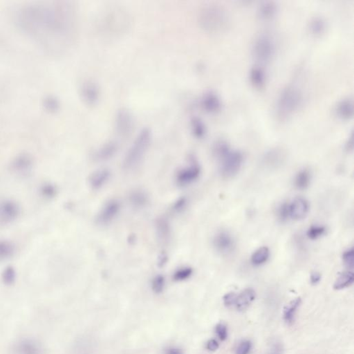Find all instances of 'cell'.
<instances>
[{"mask_svg": "<svg viewBox=\"0 0 354 354\" xmlns=\"http://www.w3.org/2000/svg\"><path fill=\"white\" fill-rule=\"evenodd\" d=\"M201 106L208 113H216L221 109V102L218 95L212 91H208L203 95Z\"/></svg>", "mask_w": 354, "mask_h": 354, "instance_id": "18", "label": "cell"}, {"mask_svg": "<svg viewBox=\"0 0 354 354\" xmlns=\"http://www.w3.org/2000/svg\"><path fill=\"white\" fill-rule=\"evenodd\" d=\"M252 350V342L249 340H243L237 345L235 349V354H250Z\"/></svg>", "mask_w": 354, "mask_h": 354, "instance_id": "37", "label": "cell"}, {"mask_svg": "<svg viewBox=\"0 0 354 354\" xmlns=\"http://www.w3.org/2000/svg\"><path fill=\"white\" fill-rule=\"evenodd\" d=\"M15 253V246L13 242L0 240V262L10 259Z\"/></svg>", "mask_w": 354, "mask_h": 354, "instance_id": "26", "label": "cell"}, {"mask_svg": "<svg viewBox=\"0 0 354 354\" xmlns=\"http://www.w3.org/2000/svg\"><path fill=\"white\" fill-rule=\"evenodd\" d=\"M165 286H166V279L164 276L157 275L152 279V288L155 293L158 294L162 293L164 291Z\"/></svg>", "mask_w": 354, "mask_h": 354, "instance_id": "36", "label": "cell"}, {"mask_svg": "<svg viewBox=\"0 0 354 354\" xmlns=\"http://www.w3.org/2000/svg\"><path fill=\"white\" fill-rule=\"evenodd\" d=\"M130 201L131 204L135 208H143L148 203V197L143 191L136 190L131 193Z\"/></svg>", "mask_w": 354, "mask_h": 354, "instance_id": "29", "label": "cell"}, {"mask_svg": "<svg viewBox=\"0 0 354 354\" xmlns=\"http://www.w3.org/2000/svg\"><path fill=\"white\" fill-rule=\"evenodd\" d=\"M336 112L337 116L343 120H350L353 117V99L349 97L341 100L336 106Z\"/></svg>", "mask_w": 354, "mask_h": 354, "instance_id": "20", "label": "cell"}, {"mask_svg": "<svg viewBox=\"0 0 354 354\" xmlns=\"http://www.w3.org/2000/svg\"><path fill=\"white\" fill-rule=\"evenodd\" d=\"M256 291L253 288H246L240 293L237 294L235 307L239 311H246L256 300Z\"/></svg>", "mask_w": 354, "mask_h": 354, "instance_id": "15", "label": "cell"}, {"mask_svg": "<svg viewBox=\"0 0 354 354\" xmlns=\"http://www.w3.org/2000/svg\"><path fill=\"white\" fill-rule=\"evenodd\" d=\"M326 233V228L323 226L313 225L308 229L307 235L310 240H315L323 236Z\"/></svg>", "mask_w": 354, "mask_h": 354, "instance_id": "35", "label": "cell"}, {"mask_svg": "<svg viewBox=\"0 0 354 354\" xmlns=\"http://www.w3.org/2000/svg\"><path fill=\"white\" fill-rule=\"evenodd\" d=\"M277 12V6L275 2L272 1H265L262 3L258 8V13L260 19L268 20L275 17Z\"/></svg>", "mask_w": 354, "mask_h": 354, "instance_id": "22", "label": "cell"}, {"mask_svg": "<svg viewBox=\"0 0 354 354\" xmlns=\"http://www.w3.org/2000/svg\"><path fill=\"white\" fill-rule=\"evenodd\" d=\"M302 95L295 86H288L281 91L277 102V116L286 119L298 109L302 102Z\"/></svg>", "mask_w": 354, "mask_h": 354, "instance_id": "4", "label": "cell"}, {"mask_svg": "<svg viewBox=\"0 0 354 354\" xmlns=\"http://www.w3.org/2000/svg\"><path fill=\"white\" fill-rule=\"evenodd\" d=\"M266 354H284V347L280 342H272Z\"/></svg>", "mask_w": 354, "mask_h": 354, "instance_id": "42", "label": "cell"}, {"mask_svg": "<svg viewBox=\"0 0 354 354\" xmlns=\"http://www.w3.org/2000/svg\"><path fill=\"white\" fill-rule=\"evenodd\" d=\"M151 141V130L148 128L141 130L124 158L123 164L125 170L134 169L141 162L150 148Z\"/></svg>", "mask_w": 354, "mask_h": 354, "instance_id": "3", "label": "cell"}, {"mask_svg": "<svg viewBox=\"0 0 354 354\" xmlns=\"http://www.w3.org/2000/svg\"><path fill=\"white\" fill-rule=\"evenodd\" d=\"M250 81L253 86L256 88H262L266 82V74L263 68L254 67L250 71Z\"/></svg>", "mask_w": 354, "mask_h": 354, "instance_id": "25", "label": "cell"}, {"mask_svg": "<svg viewBox=\"0 0 354 354\" xmlns=\"http://www.w3.org/2000/svg\"><path fill=\"white\" fill-rule=\"evenodd\" d=\"M164 354H184V352L179 348L171 346L165 349Z\"/></svg>", "mask_w": 354, "mask_h": 354, "instance_id": "47", "label": "cell"}, {"mask_svg": "<svg viewBox=\"0 0 354 354\" xmlns=\"http://www.w3.org/2000/svg\"><path fill=\"white\" fill-rule=\"evenodd\" d=\"M200 25L208 32H219L226 29L229 23V17L224 8L217 5L205 6L200 11Z\"/></svg>", "mask_w": 354, "mask_h": 354, "instance_id": "2", "label": "cell"}, {"mask_svg": "<svg viewBox=\"0 0 354 354\" xmlns=\"http://www.w3.org/2000/svg\"><path fill=\"white\" fill-rule=\"evenodd\" d=\"M193 274V269L191 267L183 266L177 269L173 274V279L176 281H183L190 278Z\"/></svg>", "mask_w": 354, "mask_h": 354, "instance_id": "32", "label": "cell"}, {"mask_svg": "<svg viewBox=\"0 0 354 354\" xmlns=\"http://www.w3.org/2000/svg\"><path fill=\"white\" fill-rule=\"evenodd\" d=\"M354 274L351 270H348L339 274L334 284V289L343 290L353 284Z\"/></svg>", "mask_w": 354, "mask_h": 354, "instance_id": "24", "label": "cell"}, {"mask_svg": "<svg viewBox=\"0 0 354 354\" xmlns=\"http://www.w3.org/2000/svg\"><path fill=\"white\" fill-rule=\"evenodd\" d=\"M231 150L228 143L224 141H219L215 143L213 148V153L217 159L223 158Z\"/></svg>", "mask_w": 354, "mask_h": 354, "instance_id": "34", "label": "cell"}, {"mask_svg": "<svg viewBox=\"0 0 354 354\" xmlns=\"http://www.w3.org/2000/svg\"><path fill=\"white\" fill-rule=\"evenodd\" d=\"M155 228L159 240L166 241L171 236V225L167 219L164 217L157 219L155 223Z\"/></svg>", "mask_w": 354, "mask_h": 354, "instance_id": "23", "label": "cell"}, {"mask_svg": "<svg viewBox=\"0 0 354 354\" xmlns=\"http://www.w3.org/2000/svg\"><path fill=\"white\" fill-rule=\"evenodd\" d=\"M15 25L42 50L53 56L66 52L77 33V15L70 1L23 3L13 12Z\"/></svg>", "mask_w": 354, "mask_h": 354, "instance_id": "1", "label": "cell"}, {"mask_svg": "<svg viewBox=\"0 0 354 354\" xmlns=\"http://www.w3.org/2000/svg\"><path fill=\"white\" fill-rule=\"evenodd\" d=\"M343 260L344 265L349 268H354V251L353 248L345 251L343 255Z\"/></svg>", "mask_w": 354, "mask_h": 354, "instance_id": "40", "label": "cell"}, {"mask_svg": "<svg viewBox=\"0 0 354 354\" xmlns=\"http://www.w3.org/2000/svg\"><path fill=\"white\" fill-rule=\"evenodd\" d=\"M237 293L231 292V293H226L224 295L223 301L224 304L226 307H231L235 306V301H236Z\"/></svg>", "mask_w": 354, "mask_h": 354, "instance_id": "43", "label": "cell"}, {"mask_svg": "<svg viewBox=\"0 0 354 354\" xmlns=\"http://www.w3.org/2000/svg\"><path fill=\"white\" fill-rule=\"evenodd\" d=\"M40 192L42 196L47 199H51L56 195L57 189L54 185L50 183H46L42 185L40 188Z\"/></svg>", "mask_w": 354, "mask_h": 354, "instance_id": "38", "label": "cell"}, {"mask_svg": "<svg viewBox=\"0 0 354 354\" xmlns=\"http://www.w3.org/2000/svg\"><path fill=\"white\" fill-rule=\"evenodd\" d=\"M33 159L27 154L17 156L12 163V168L19 175H26L33 168Z\"/></svg>", "mask_w": 354, "mask_h": 354, "instance_id": "17", "label": "cell"}, {"mask_svg": "<svg viewBox=\"0 0 354 354\" xmlns=\"http://www.w3.org/2000/svg\"><path fill=\"white\" fill-rule=\"evenodd\" d=\"M269 257H270V251L268 248L261 247L253 253L251 257V263L255 266H260L266 263Z\"/></svg>", "mask_w": 354, "mask_h": 354, "instance_id": "28", "label": "cell"}, {"mask_svg": "<svg viewBox=\"0 0 354 354\" xmlns=\"http://www.w3.org/2000/svg\"><path fill=\"white\" fill-rule=\"evenodd\" d=\"M321 274L318 272H313L310 276V281H311V284L313 285L318 284L321 280Z\"/></svg>", "mask_w": 354, "mask_h": 354, "instance_id": "48", "label": "cell"}, {"mask_svg": "<svg viewBox=\"0 0 354 354\" xmlns=\"http://www.w3.org/2000/svg\"><path fill=\"white\" fill-rule=\"evenodd\" d=\"M326 26L325 19L322 17H315L310 21L309 29L312 34L320 35L325 32Z\"/></svg>", "mask_w": 354, "mask_h": 354, "instance_id": "30", "label": "cell"}, {"mask_svg": "<svg viewBox=\"0 0 354 354\" xmlns=\"http://www.w3.org/2000/svg\"><path fill=\"white\" fill-rule=\"evenodd\" d=\"M301 303H302V300L300 297H297V298L291 301L284 307V311H283V318H284L285 323L287 325H291L294 323L297 311L299 307H300Z\"/></svg>", "mask_w": 354, "mask_h": 354, "instance_id": "21", "label": "cell"}, {"mask_svg": "<svg viewBox=\"0 0 354 354\" xmlns=\"http://www.w3.org/2000/svg\"><path fill=\"white\" fill-rule=\"evenodd\" d=\"M215 332L217 334V337L219 338L221 341H226V339H228V328L224 324L219 323L216 326Z\"/></svg>", "mask_w": 354, "mask_h": 354, "instance_id": "41", "label": "cell"}, {"mask_svg": "<svg viewBox=\"0 0 354 354\" xmlns=\"http://www.w3.org/2000/svg\"><path fill=\"white\" fill-rule=\"evenodd\" d=\"M216 250L222 253L231 252L234 247V240L227 232L222 231L215 235L213 240Z\"/></svg>", "mask_w": 354, "mask_h": 354, "instance_id": "14", "label": "cell"}, {"mask_svg": "<svg viewBox=\"0 0 354 354\" xmlns=\"http://www.w3.org/2000/svg\"><path fill=\"white\" fill-rule=\"evenodd\" d=\"M13 354H44L43 345L33 338L17 340L13 347Z\"/></svg>", "mask_w": 354, "mask_h": 354, "instance_id": "8", "label": "cell"}, {"mask_svg": "<svg viewBox=\"0 0 354 354\" xmlns=\"http://www.w3.org/2000/svg\"><path fill=\"white\" fill-rule=\"evenodd\" d=\"M21 209L18 203L11 199L0 200V224H8L18 219Z\"/></svg>", "mask_w": 354, "mask_h": 354, "instance_id": "10", "label": "cell"}, {"mask_svg": "<svg viewBox=\"0 0 354 354\" xmlns=\"http://www.w3.org/2000/svg\"><path fill=\"white\" fill-rule=\"evenodd\" d=\"M192 132L195 137L201 139L206 133V128L202 120L199 118H194L191 120Z\"/></svg>", "mask_w": 354, "mask_h": 354, "instance_id": "31", "label": "cell"}, {"mask_svg": "<svg viewBox=\"0 0 354 354\" xmlns=\"http://www.w3.org/2000/svg\"><path fill=\"white\" fill-rule=\"evenodd\" d=\"M111 172L108 169H100L92 173L89 178V185L93 190L104 187L111 178Z\"/></svg>", "mask_w": 354, "mask_h": 354, "instance_id": "19", "label": "cell"}, {"mask_svg": "<svg viewBox=\"0 0 354 354\" xmlns=\"http://www.w3.org/2000/svg\"><path fill=\"white\" fill-rule=\"evenodd\" d=\"M206 348L209 352H214L217 351L219 348L218 342L215 339L209 340L206 343Z\"/></svg>", "mask_w": 354, "mask_h": 354, "instance_id": "45", "label": "cell"}, {"mask_svg": "<svg viewBox=\"0 0 354 354\" xmlns=\"http://www.w3.org/2000/svg\"><path fill=\"white\" fill-rule=\"evenodd\" d=\"M187 206V199L185 198H180L175 201L173 206V211L174 212H180L183 211Z\"/></svg>", "mask_w": 354, "mask_h": 354, "instance_id": "44", "label": "cell"}, {"mask_svg": "<svg viewBox=\"0 0 354 354\" xmlns=\"http://www.w3.org/2000/svg\"><path fill=\"white\" fill-rule=\"evenodd\" d=\"M81 95L83 101L87 104L93 105L98 102L100 97V89L93 81H86L81 87Z\"/></svg>", "mask_w": 354, "mask_h": 354, "instance_id": "12", "label": "cell"}, {"mask_svg": "<svg viewBox=\"0 0 354 354\" xmlns=\"http://www.w3.org/2000/svg\"><path fill=\"white\" fill-rule=\"evenodd\" d=\"M118 150V144L114 141H109L102 145L93 154V159L97 162H104L112 158Z\"/></svg>", "mask_w": 354, "mask_h": 354, "instance_id": "16", "label": "cell"}, {"mask_svg": "<svg viewBox=\"0 0 354 354\" xmlns=\"http://www.w3.org/2000/svg\"><path fill=\"white\" fill-rule=\"evenodd\" d=\"M200 175H201V168L199 165L196 162H190L177 172L176 175L177 185L180 187L190 185L199 178Z\"/></svg>", "mask_w": 354, "mask_h": 354, "instance_id": "7", "label": "cell"}, {"mask_svg": "<svg viewBox=\"0 0 354 354\" xmlns=\"http://www.w3.org/2000/svg\"><path fill=\"white\" fill-rule=\"evenodd\" d=\"M309 210V203L304 198H296L290 203V216L294 220H302L305 218Z\"/></svg>", "mask_w": 354, "mask_h": 354, "instance_id": "13", "label": "cell"}, {"mask_svg": "<svg viewBox=\"0 0 354 354\" xmlns=\"http://www.w3.org/2000/svg\"><path fill=\"white\" fill-rule=\"evenodd\" d=\"M220 161L221 175L226 178H231L240 171L244 163V155L240 151L230 150Z\"/></svg>", "mask_w": 354, "mask_h": 354, "instance_id": "6", "label": "cell"}, {"mask_svg": "<svg viewBox=\"0 0 354 354\" xmlns=\"http://www.w3.org/2000/svg\"><path fill=\"white\" fill-rule=\"evenodd\" d=\"M275 54V44L268 35H260L255 40L253 55L255 60L260 63H267Z\"/></svg>", "mask_w": 354, "mask_h": 354, "instance_id": "5", "label": "cell"}, {"mask_svg": "<svg viewBox=\"0 0 354 354\" xmlns=\"http://www.w3.org/2000/svg\"><path fill=\"white\" fill-rule=\"evenodd\" d=\"M134 117L130 110L122 108L118 111L115 120L116 132L121 136L127 135L134 127Z\"/></svg>", "mask_w": 354, "mask_h": 354, "instance_id": "11", "label": "cell"}, {"mask_svg": "<svg viewBox=\"0 0 354 354\" xmlns=\"http://www.w3.org/2000/svg\"><path fill=\"white\" fill-rule=\"evenodd\" d=\"M45 106L49 110H56L58 107V102L56 99L49 97L45 101Z\"/></svg>", "mask_w": 354, "mask_h": 354, "instance_id": "46", "label": "cell"}, {"mask_svg": "<svg viewBox=\"0 0 354 354\" xmlns=\"http://www.w3.org/2000/svg\"><path fill=\"white\" fill-rule=\"evenodd\" d=\"M1 279L6 285H12L15 282L17 279V272L15 269L12 266H7L1 274Z\"/></svg>", "mask_w": 354, "mask_h": 354, "instance_id": "33", "label": "cell"}, {"mask_svg": "<svg viewBox=\"0 0 354 354\" xmlns=\"http://www.w3.org/2000/svg\"><path fill=\"white\" fill-rule=\"evenodd\" d=\"M353 143H354L353 132H352L351 134H350V138H349V139H348V142H347V144H346L347 150H352V149H353V146H354Z\"/></svg>", "mask_w": 354, "mask_h": 354, "instance_id": "49", "label": "cell"}, {"mask_svg": "<svg viewBox=\"0 0 354 354\" xmlns=\"http://www.w3.org/2000/svg\"><path fill=\"white\" fill-rule=\"evenodd\" d=\"M277 216H278L279 220L282 222H285V221H288V219L291 218L290 203L286 202L281 203L277 210Z\"/></svg>", "mask_w": 354, "mask_h": 354, "instance_id": "39", "label": "cell"}, {"mask_svg": "<svg viewBox=\"0 0 354 354\" xmlns=\"http://www.w3.org/2000/svg\"><path fill=\"white\" fill-rule=\"evenodd\" d=\"M311 173L308 170H302L295 177V185L299 190H305L311 183Z\"/></svg>", "mask_w": 354, "mask_h": 354, "instance_id": "27", "label": "cell"}, {"mask_svg": "<svg viewBox=\"0 0 354 354\" xmlns=\"http://www.w3.org/2000/svg\"><path fill=\"white\" fill-rule=\"evenodd\" d=\"M121 203L118 200H109L99 211L97 215V223L101 226L111 224L119 215Z\"/></svg>", "mask_w": 354, "mask_h": 354, "instance_id": "9", "label": "cell"}]
</instances>
